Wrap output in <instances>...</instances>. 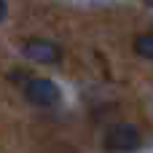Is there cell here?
I'll return each instance as SVG.
<instances>
[{
  "label": "cell",
  "instance_id": "cell-3",
  "mask_svg": "<svg viewBox=\"0 0 153 153\" xmlns=\"http://www.w3.org/2000/svg\"><path fill=\"white\" fill-rule=\"evenodd\" d=\"M24 97H27L32 105L48 108V105H56V102H59L62 91H59V86H56L54 81H48V78H32V81H27V86H24Z\"/></svg>",
  "mask_w": 153,
  "mask_h": 153
},
{
  "label": "cell",
  "instance_id": "cell-2",
  "mask_svg": "<svg viewBox=\"0 0 153 153\" xmlns=\"http://www.w3.org/2000/svg\"><path fill=\"white\" fill-rule=\"evenodd\" d=\"M22 54L30 59V62H38V65H56L62 59V48L54 43V40H46V38H32L22 46Z\"/></svg>",
  "mask_w": 153,
  "mask_h": 153
},
{
  "label": "cell",
  "instance_id": "cell-4",
  "mask_svg": "<svg viewBox=\"0 0 153 153\" xmlns=\"http://www.w3.org/2000/svg\"><path fill=\"white\" fill-rule=\"evenodd\" d=\"M134 54L143 56L145 62H151V59H153V38H151V35H140V38L134 40Z\"/></svg>",
  "mask_w": 153,
  "mask_h": 153
},
{
  "label": "cell",
  "instance_id": "cell-5",
  "mask_svg": "<svg viewBox=\"0 0 153 153\" xmlns=\"http://www.w3.org/2000/svg\"><path fill=\"white\" fill-rule=\"evenodd\" d=\"M5 13H8V5H5V3H0V22L5 19Z\"/></svg>",
  "mask_w": 153,
  "mask_h": 153
},
{
  "label": "cell",
  "instance_id": "cell-1",
  "mask_svg": "<svg viewBox=\"0 0 153 153\" xmlns=\"http://www.w3.org/2000/svg\"><path fill=\"white\" fill-rule=\"evenodd\" d=\"M105 145L113 153H132L140 148V129L134 124H116L105 134Z\"/></svg>",
  "mask_w": 153,
  "mask_h": 153
}]
</instances>
